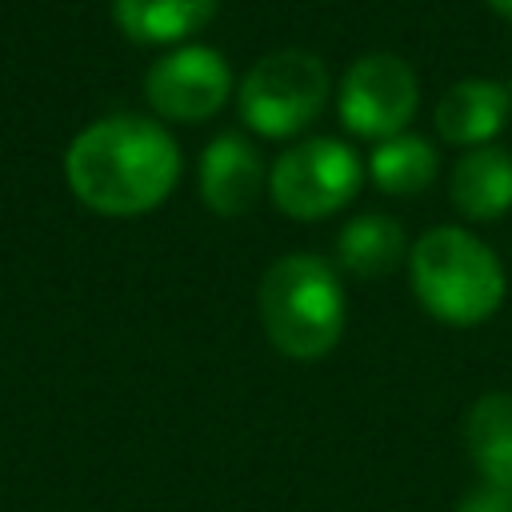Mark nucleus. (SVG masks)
Wrapping results in <instances>:
<instances>
[{
    "label": "nucleus",
    "instance_id": "obj_1",
    "mask_svg": "<svg viewBox=\"0 0 512 512\" xmlns=\"http://www.w3.org/2000/svg\"><path fill=\"white\" fill-rule=\"evenodd\" d=\"M64 172L88 208L136 216L172 192L180 176V148L156 120L120 112L88 124L72 140Z\"/></svg>",
    "mask_w": 512,
    "mask_h": 512
},
{
    "label": "nucleus",
    "instance_id": "obj_2",
    "mask_svg": "<svg viewBox=\"0 0 512 512\" xmlns=\"http://www.w3.org/2000/svg\"><path fill=\"white\" fill-rule=\"evenodd\" d=\"M256 304L268 340L288 360H320L344 332V288L336 272L312 252H292L268 264Z\"/></svg>",
    "mask_w": 512,
    "mask_h": 512
},
{
    "label": "nucleus",
    "instance_id": "obj_3",
    "mask_svg": "<svg viewBox=\"0 0 512 512\" xmlns=\"http://www.w3.org/2000/svg\"><path fill=\"white\" fill-rule=\"evenodd\" d=\"M416 300L444 324L468 328L488 320L504 300V268L496 252L464 228H432L408 256Z\"/></svg>",
    "mask_w": 512,
    "mask_h": 512
},
{
    "label": "nucleus",
    "instance_id": "obj_4",
    "mask_svg": "<svg viewBox=\"0 0 512 512\" xmlns=\"http://www.w3.org/2000/svg\"><path fill=\"white\" fill-rule=\"evenodd\" d=\"M328 100L324 60L304 48H280L260 56L240 80V116L260 136L304 132Z\"/></svg>",
    "mask_w": 512,
    "mask_h": 512
},
{
    "label": "nucleus",
    "instance_id": "obj_5",
    "mask_svg": "<svg viewBox=\"0 0 512 512\" xmlns=\"http://www.w3.org/2000/svg\"><path fill=\"white\" fill-rule=\"evenodd\" d=\"M268 188L276 208L296 220L328 216L356 196L360 156L336 136H308L272 164Z\"/></svg>",
    "mask_w": 512,
    "mask_h": 512
},
{
    "label": "nucleus",
    "instance_id": "obj_6",
    "mask_svg": "<svg viewBox=\"0 0 512 512\" xmlns=\"http://www.w3.org/2000/svg\"><path fill=\"white\" fill-rule=\"evenodd\" d=\"M416 100V72L396 52H368L340 80V116L356 136L368 140L400 136L416 112Z\"/></svg>",
    "mask_w": 512,
    "mask_h": 512
},
{
    "label": "nucleus",
    "instance_id": "obj_7",
    "mask_svg": "<svg viewBox=\"0 0 512 512\" xmlns=\"http://www.w3.org/2000/svg\"><path fill=\"white\" fill-rule=\"evenodd\" d=\"M148 104L168 120H208L232 92L228 60L208 44H184L156 60L144 80Z\"/></svg>",
    "mask_w": 512,
    "mask_h": 512
},
{
    "label": "nucleus",
    "instance_id": "obj_8",
    "mask_svg": "<svg viewBox=\"0 0 512 512\" xmlns=\"http://www.w3.org/2000/svg\"><path fill=\"white\" fill-rule=\"evenodd\" d=\"M264 184L260 152L240 136L224 132L216 136L200 156V196L220 216H244Z\"/></svg>",
    "mask_w": 512,
    "mask_h": 512
},
{
    "label": "nucleus",
    "instance_id": "obj_9",
    "mask_svg": "<svg viewBox=\"0 0 512 512\" xmlns=\"http://www.w3.org/2000/svg\"><path fill=\"white\" fill-rule=\"evenodd\" d=\"M512 108V92L500 80H460L436 104V128L452 144H484L492 140Z\"/></svg>",
    "mask_w": 512,
    "mask_h": 512
},
{
    "label": "nucleus",
    "instance_id": "obj_10",
    "mask_svg": "<svg viewBox=\"0 0 512 512\" xmlns=\"http://www.w3.org/2000/svg\"><path fill=\"white\" fill-rule=\"evenodd\" d=\"M464 448L484 484L512 492V392H484L464 412Z\"/></svg>",
    "mask_w": 512,
    "mask_h": 512
},
{
    "label": "nucleus",
    "instance_id": "obj_11",
    "mask_svg": "<svg viewBox=\"0 0 512 512\" xmlns=\"http://www.w3.org/2000/svg\"><path fill=\"white\" fill-rule=\"evenodd\" d=\"M452 200L472 220H492L512 208V156L500 148H472L452 168Z\"/></svg>",
    "mask_w": 512,
    "mask_h": 512
},
{
    "label": "nucleus",
    "instance_id": "obj_12",
    "mask_svg": "<svg viewBox=\"0 0 512 512\" xmlns=\"http://www.w3.org/2000/svg\"><path fill=\"white\" fill-rule=\"evenodd\" d=\"M116 24L140 44H172L216 16V0H112Z\"/></svg>",
    "mask_w": 512,
    "mask_h": 512
},
{
    "label": "nucleus",
    "instance_id": "obj_13",
    "mask_svg": "<svg viewBox=\"0 0 512 512\" xmlns=\"http://www.w3.org/2000/svg\"><path fill=\"white\" fill-rule=\"evenodd\" d=\"M336 252L344 260V268H352L356 276H380V272L396 268V260L404 256V232L392 216L364 212L340 228Z\"/></svg>",
    "mask_w": 512,
    "mask_h": 512
},
{
    "label": "nucleus",
    "instance_id": "obj_14",
    "mask_svg": "<svg viewBox=\"0 0 512 512\" xmlns=\"http://www.w3.org/2000/svg\"><path fill=\"white\" fill-rule=\"evenodd\" d=\"M368 172L392 196L424 192L432 184V176H436V148L424 136H404V132L388 136L368 156Z\"/></svg>",
    "mask_w": 512,
    "mask_h": 512
},
{
    "label": "nucleus",
    "instance_id": "obj_15",
    "mask_svg": "<svg viewBox=\"0 0 512 512\" xmlns=\"http://www.w3.org/2000/svg\"><path fill=\"white\" fill-rule=\"evenodd\" d=\"M456 512H512V492L508 488H492V484H476L472 492H464Z\"/></svg>",
    "mask_w": 512,
    "mask_h": 512
},
{
    "label": "nucleus",
    "instance_id": "obj_16",
    "mask_svg": "<svg viewBox=\"0 0 512 512\" xmlns=\"http://www.w3.org/2000/svg\"><path fill=\"white\" fill-rule=\"evenodd\" d=\"M488 4H492L500 16H508V20H512V0H488Z\"/></svg>",
    "mask_w": 512,
    "mask_h": 512
}]
</instances>
